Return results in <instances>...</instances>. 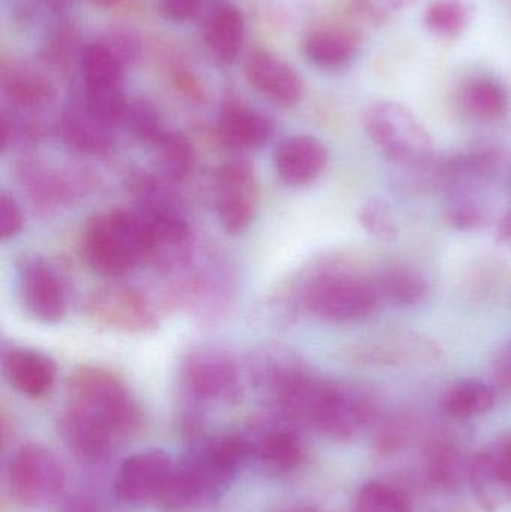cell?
Returning a JSON list of instances; mask_svg holds the SVG:
<instances>
[{
	"label": "cell",
	"mask_w": 511,
	"mask_h": 512,
	"mask_svg": "<svg viewBox=\"0 0 511 512\" xmlns=\"http://www.w3.org/2000/svg\"><path fill=\"white\" fill-rule=\"evenodd\" d=\"M149 228L138 209H116L90 219L83 234L87 264L107 277H122L149 262Z\"/></svg>",
	"instance_id": "1"
},
{
	"label": "cell",
	"mask_w": 511,
	"mask_h": 512,
	"mask_svg": "<svg viewBox=\"0 0 511 512\" xmlns=\"http://www.w3.org/2000/svg\"><path fill=\"white\" fill-rule=\"evenodd\" d=\"M297 418L330 441L353 442L377 420V403L362 388L314 378Z\"/></svg>",
	"instance_id": "2"
},
{
	"label": "cell",
	"mask_w": 511,
	"mask_h": 512,
	"mask_svg": "<svg viewBox=\"0 0 511 512\" xmlns=\"http://www.w3.org/2000/svg\"><path fill=\"white\" fill-rule=\"evenodd\" d=\"M68 408L92 418L116 439L134 432L140 409L122 381L101 367L75 369L66 382Z\"/></svg>",
	"instance_id": "3"
},
{
	"label": "cell",
	"mask_w": 511,
	"mask_h": 512,
	"mask_svg": "<svg viewBox=\"0 0 511 512\" xmlns=\"http://www.w3.org/2000/svg\"><path fill=\"white\" fill-rule=\"evenodd\" d=\"M362 126L372 143L399 167L419 170L434 156V141L413 111L399 102L380 101L369 105Z\"/></svg>",
	"instance_id": "4"
},
{
	"label": "cell",
	"mask_w": 511,
	"mask_h": 512,
	"mask_svg": "<svg viewBox=\"0 0 511 512\" xmlns=\"http://www.w3.org/2000/svg\"><path fill=\"white\" fill-rule=\"evenodd\" d=\"M378 283L347 270L321 271L303 292L306 309L327 322L348 324L369 318L380 304Z\"/></svg>",
	"instance_id": "5"
},
{
	"label": "cell",
	"mask_w": 511,
	"mask_h": 512,
	"mask_svg": "<svg viewBox=\"0 0 511 512\" xmlns=\"http://www.w3.org/2000/svg\"><path fill=\"white\" fill-rule=\"evenodd\" d=\"M66 484V472L59 457L41 444H27L12 457L9 487L24 507H41L54 501Z\"/></svg>",
	"instance_id": "6"
},
{
	"label": "cell",
	"mask_w": 511,
	"mask_h": 512,
	"mask_svg": "<svg viewBox=\"0 0 511 512\" xmlns=\"http://www.w3.org/2000/svg\"><path fill=\"white\" fill-rule=\"evenodd\" d=\"M84 312L93 324L125 334H147L158 328L155 310L137 289L107 285L87 297Z\"/></svg>",
	"instance_id": "7"
},
{
	"label": "cell",
	"mask_w": 511,
	"mask_h": 512,
	"mask_svg": "<svg viewBox=\"0 0 511 512\" xmlns=\"http://www.w3.org/2000/svg\"><path fill=\"white\" fill-rule=\"evenodd\" d=\"M213 192L222 228L231 236L245 233L254 222L260 197L254 167L245 159L225 162L216 170Z\"/></svg>",
	"instance_id": "8"
},
{
	"label": "cell",
	"mask_w": 511,
	"mask_h": 512,
	"mask_svg": "<svg viewBox=\"0 0 511 512\" xmlns=\"http://www.w3.org/2000/svg\"><path fill=\"white\" fill-rule=\"evenodd\" d=\"M231 478L206 450L176 468L158 502L167 512H195L218 498Z\"/></svg>",
	"instance_id": "9"
},
{
	"label": "cell",
	"mask_w": 511,
	"mask_h": 512,
	"mask_svg": "<svg viewBox=\"0 0 511 512\" xmlns=\"http://www.w3.org/2000/svg\"><path fill=\"white\" fill-rule=\"evenodd\" d=\"M468 486L483 511L497 512L511 502V430L471 456Z\"/></svg>",
	"instance_id": "10"
},
{
	"label": "cell",
	"mask_w": 511,
	"mask_h": 512,
	"mask_svg": "<svg viewBox=\"0 0 511 512\" xmlns=\"http://www.w3.org/2000/svg\"><path fill=\"white\" fill-rule=\"evenodd\" d=\"M173 471V462L165 451H141L123 462L117 472L114 493L123 504L134 507L159 501Z\"/></svg>",
	"instance_id": "11"
},
{
	"label": "cell",
	"mask_w": 511,
	"mask_h": 512,
	"mask_svg": "<svg viewBox=\"0 0 511 512\" xmlns=\"http://www.w3.org/2000/svg\"><path fill=\"white\" fill-rule=\"evenodd\" d=\"M183 385L194 399L215 402L233 397L239 388L236 361L218 349H200L186 358Z\"/></svg>",
	"instance_id": "12"
},
{
	"label": "cell",
	"mask_w": 511,
	"mask_h": 512,
	"mask_svg": "<svg viewBox=\"0 0 511 512\" xmlns=\"http://www.w3.org/2000/svg\"><path fill=\"white\" fill-rule=\"evenodd\" d=\"M20 292L30 316L44 324L65 318L68 294L56 270L39 256L24 259L20 267Z\"/></svg>",
	"instance_id": "13"
},
{
	"label": "cell",
	"mask_w": 511,
	"mask_h": 512,
	"mask_svg": "<svg viewBox=\"0 0 511 512\" xmlns=\"http://www.w3.org/2000/svg\"><path fill=\"white\" fill-rule=\"evenodd\" d=\"M245 77L261 96L282 108L296 107L305 95V86L296 69L267 50L249 54L245 60Z\"/></svg>",
	"instance_id": "14"
},
{
	"label": "cell",
	"mask_w": 511,
	"mask_h": 512,
	"mask_svg": "<svg viewBox=\"0 0 511 512\" xmlns=\"http://www.w3.org/2000/svg\"><path fill=\"white\" fill-rule=\"evenodd\" d=\"M471 457L453 433L441 430L423 445L422 477L437 492L455 493L468 483Z\"/></svg>",
	"instance_id": "15"
},
{
	"label": "cell",
	"mask_w": 511,
	"mask_h": 512,
	"mask_svg": "<svg viewBox=\"0 0 511 512\" xmlns=\"http://www.w3.org/2000/svg\"><path fill=\"white\" fill-rule=\"evenodd\" d=\"M195 21L203 27L204 41L213 56L234 62L245 42V18L228 0H200Z\"/></svg>",
	"instance_id": "16"
},
{
	"label": "cell",
	"mask_w": 511,
	"mask_h": 512,
	"mask_svg": "<svg viewBox=\"0 0 511 512\" xmlns=\"http://www.w3.org/2000/svg\"><path fill=\"white\" fill-rule=\"evenodd\" d=\"M275 170L288 186L311 185L323 173L329 161L326 146L311 135H296L279 144L275 152Z\"/></svg>",
	"instance_id": "17"
},
{
	"label": "cell",
	"mask_w": 511,
	"mask_h": 512,
	"mask_svg": "<svg viewBox=\"0 0 511 512\" xmlns=\"http://www.w3.org/2000/svg\"><path fill=\"white\" fill-rule=\"evenodd\" d=\"M218 134L225 146L236 150H257L273 135V122L242 102H228L218 119Z\"/></svg>",
	"instance_id": "18"
},
{
	"label": "cell",
	"mask_w": 511,
	"mask_h": 512,
	"mask_svg": "<svg viewBox=\"0 0 511 512\" xmlns=\"http://www.w3.org/2000/svg\"><path fill=\"white\" fill-rule=\"evenodd\" d=\"M9 384L29 397H41L54 385L57 366L50 355L30 348H11L3 357Z\"/></svg>",
	"instance_id": "19"
},
{
	"label": "cell",
	"mask_w": 511,
	"mask_h": 512,
	"mask_svg": "<svg viewBox=\"0 0 511 512\" xmlns=\"http://www.w3.org/2000/svg\"><path fill=\"white\" fill-rule=\"evenodd\" d=\"M60 436L77 459L98 463L107 459L117 439L92 418L66 408L60 417Z\"/></svg>",
	"instance_id": "20"
},
{
	"label": "cell",
	"mask_w": 511,
	"mask_h": 512,
	"mask_svg": "<svg viewBox=\"0 0 511 512\" xmlns=\"http://www.w3.org/2000/svg\"><path fill=\"white\" fill-rule=\"evenodd\" d=\"M360 36L348 27H323L306 38L305 54L317 68L338 71L356 60Z\"/></svg>",
	"instance_id": "21"
},
{
	"label": "cell",
	"mask_w": 511,
	"mask_h": 512,
	"mask_svg": "<svg viewBox=\"0 0 511 512\" xmlns=\"http://www.w3.org/2000/svg\"><path fill=\"white\" fill-rule=\"evenodd\" d=\"M63 143L78 153L101 155L113 147V128L96 119L84 104L68 108L60 120Z\"/></svg>",
	"instance_id": "22"
},
{
	"label": "cell",
	"mask_w": 511,
	"mask_h": 512,
	"mask_svg": "<svg viewBox=\"0 0 511 512\" xmlns=\"http://www.w3.org/2000/svg\"><path fill=\"white\" fill-rule=\"evenodd\" d=\"M462 111L477 122L492 123L503 119L509 110V95L494 78L474 77L462 86Z\"/></svg>",
	"instance_id": "23"
},
{
	"label": "cell",
	"mask_w": 511,
	"mask_h": 512,
	"mask_svg": "<svg viewBox=\"0 0 511 512\" xmlns=\"http://www.w3.org/2000/svg\"><path fill=\"white\" fill-rule=\"evenodd\" d=\"M497 402L494 388L479 379H462L447 388L441 408L447 417L464 421L488 414Z\"/></svg>",
	"instance_id": "24"
},
{
	"label": "cell",
	"mask_w": 511,
	"mask_h": 512,
	"mask_svg": "<svg viewBox=\"0 0 511 512\" xmlns=\"http://www.w3.org/2000/svg\"><path fill=\"white\" fill-rule=\"evenodd\" d=\"M3 92L14 107L36 111L53 104L56 89L44 75L29 68H14L3 77Z\"/></svg>",
	"instance_id": "25"
},
{
	"label": "cell",
	"mask_w": 511,
	"mask_h": 512,
	"mask_svg": "<svg viewBox=\"0 0 511 512\" xmlns=\"http://www.w3.org/2000/svg\"><path fill=\"white\" fill-rule=\"evenodd\" d=\"M84 87H122L125 62L107 42H92L80 51Z\"/></svg>",
	"instance_id": "26"
},
{
	"label": "cell",
	"mask_w": 511,
	"mask_h": 512,
	"mask_svg": "<svg viewBox=\"0 0 511 512\" xmlns=\"http://www.w3.org/2000/svg\"><path fill=\"white\" fill-rule=\"evenodd\" d=\"M156 165L167 182L180 183L194 171L195 150L182 132H167L155 146Z\"/></svg>",
	"instance_id": "27"
},
{
	"label": "cell",
	"mask_w": 511,
	"mask_h": 512,
	"mask_svg": "<svg viewBox=\"0 0 511 512\" xmlns=\"http://www.w3.org/2000/svg\"><path fill=\"white\" fill-rule=\"evenodd\" d=\"M381 297L399 306H416L428 292V283L422 273L405 265H392L378 280Z\"/></svg>",
	"instance_id": "28"
},
{
	"label": "cell",
	"mask_w": 511,
	"mask_h": 512,
	"mask_svg": "<svg viewBox=\"0 0 511 512\" xmlns=\"http://www.w3.org/2000/svg\"><path fill=\"white\" fill-rule=\"evenodd\" d=\"M354 512H414V505L407 490L399 484L372 480L357 492Z\"/></svg>",
	"instance_id": "29"
},
{
	"label": "cell",
	"mask_w": 511,
	"mask_h": 512,
	"mask_svg": "<svg viewBox=\"0 0 511 512\" xmlns=\"http://www.w3.org/2000/svg\"><path fill=\"white\" fill-rule=\"evenodd\" d=\"M470 21L471 8L464 0H431L423 14L426 29L443 39L458 38Z\"/></svg>",
	"instance_id": "30"
},
{
	"label": "cell",
	"mask_w": 511,
	"mask_h": 512,
	"mask_svg": "<svg viewBox=\"0 0 511 512\" xmlns=\"http://www.w3.org/2000/svg\"><path fill=\"white\" fill-rule=\"evenodd\" d=\"M258 459L267 468L290 471L300 465L303 457L302 439L296 432L276 429L267 433L257 447Z\"/></svg>",
	"instance_id": "31"
},
{
	"label": "cell",
	"mask_w": 511,
	"mask_h": 512,
	"mask_svg": "<svg viewBox=\"0 0 511 512\" xmlns=\"http://www.w3.org/2000/svg\"><path fill=\"white\" fill-rule=\"evenodd\" d=\"M84 107L110 128L125 122L129 102L123 87H84Z\"/></svg>",
	"instance_id": "32"
},
{
	"label": "cell",
	"mask_w": 511,
	"mask_h": 512,
	"mask_svg": "<svg viewBox=\"0 0 511 512\" xmlns=\"http://www.w3.org/2000/svg\"><path fill=\"white\" fill-rule=\"evenodd\" d=\"M125 123L129 131L141 143L155 147L164 138L168 131H165L161 116L152 102L147 99H135L128 107Z\"/></svg>",
	"instance_id": "33"
},
{
	"label": "cell",
	"mask_w": 511,
	"mask_h": 512,
	"mask_svg": "<svg viewBox=\"0 0 511 512\" xmlns=\"http://www.w3.org/2000/svg\"><path fill=\"white\" fill-rule=\"evenodd\" d=\"M416 433V423L407 414L393 415L383 421L375 436V453L389 457L404 450Z\"/></svg>",
	"instance_id": "34"
},
{
	"label": "cell",
	"mask_w": 511,
	"mask_h": 512,
	"mask_svg": "<svg viewBox=\"0 0 511 512\" xmlns=\"http://www.w3.org/2000/svg\"><path fill=\"white\" fill-rule=\"evenodd\" d=\"M359 222L363 230L375 239L389 242L398 236L399 228L395 213L392 207L381 198H371L362 204L359 210Z\"/></svg>",
	"instance_id": "35"
},
{
	"label": "cell",
	"mask_w": 511,
	"mask_h": 512,
	"mask_svg": "<svg viewBox=\"0 0 511 512\" xmlns=\"http://www.w3.org/2000/svg\"><path fill=\"white\" fill-rule=\"evenodd\" d=\"M417 0H354V8L372 24L389 23L393 17L416 5Z\"/></svg>",
	"instance_id": "36"
},
{
	"label": "cell",
	"mask_w": 511,
	"mask_h": 512,
	"mask_svg": "<svg viewBox=\"0 0 511 512\" xmlns=\"http://www.w3.org/2000/svg\"><path fill=\"white\" fill-rule=\"evenodd\" d=\"M23 228V212L14 197L3 192L0 195V237L11 240L20 234Z\"/></svg>",
	"instance_id": "37"
},
{
	"label": "cell",
	"mask_w": 511,
	"mask_h": 512,
	"mask_svg": "<svg viewBox=\"0 0 511 512\" xmlns=\"http://www.w3.org/2000/svg\"><path fill=\"white\" fill-rule=\"evenodd\" d=\"M198 5H200V0H159L162 14L177 23L188 20L195 21Z\"/></svg>",
	"instance_id": "38"
},
{
	"label": "cell",
	"mask_w": 511,
	"mask_h": 512,
	"mask_svg": "<svg viewBox=\"0 0 511 512\" xmlns=\"http://www.w3.org/2000/svg\"><path fill=\"white\" fill-rule=\"evenodd\" d=\"M494 381L503 390L511 391V339L498 352L494 363Z\"/></svg>",
	"instance_id": "39"
},
{
	"label": "cell",
	"mask_w": 511,
	"mask_h": 512,
	"mask_svg": "<svg viewBox=\"0 0 511 512\" xmlns=\"http://www.w3.org/2000/svg\"><path fill=\"white\" fill-rule=\"evenodd\" d=\"M498 237H500L501 242L511 246V212L501 219L500 227H498Z\"/></svg>",
	"instance_id": "40"
},
{
	"label": "cell",
	"mask_w": 511,
	"mask_h": 512,
	"mask_svg": "<svg viewBox=\"0 0 511 512\" xmlns=\"http://www.w3.org/2000/svg\"><path fill=\"white\" fill-rule=\"evenodd\" d=\"M122 0H90V3L98 6V8H111V6L117 5Z\"/></svg>",
	"instance_id": "41"
},
{
	"label": "cell",
	"mask_w": 511,
	"mask_h": 512,
	"mask_svg": "<svg viewBox=\"0 0 511 512\" xmlns=\"http://www.w3.org/2000/svg\"><path fill=\"white\" fill-rule=\"evenodd\" d=\"M440 512H470V511L465 510V508H462V507H450V508H446V510H443Z\"/></svg>",
	"instance_id": "42"
},
{
	"label": "cell",
	"mask_w": 511,
	"mask_h": 512,
	"mask_svg": "<svg viewBox=\"0 0 511 512\" xmlns=\"http://www.w3.org/2000/svg\"><path fill=\"white\" fill-rule=\"evenodd\" d=\"M291 512H318V511L312 510V508H299V510H294Z\"/></svg>",
	"instance_id": "43"
}]
</instances>
